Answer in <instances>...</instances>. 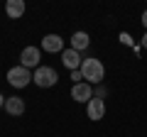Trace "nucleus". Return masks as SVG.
<instances>
[{
	"label": "nucleus",
	"mask_w": 147,
	"mask_h": 137,
	"mask_svg": "<svg viewBox=\"0 0 147 137\" xmlns=\"http://www.w3.org/2000/svg\"><path fill=\"white\" fill-rule=\"evenodd\" d=\"M79 71H81V76H84L86 83H100L103 76H105V66L100 64V59H93V56L84 59Z\"/></svg>",
	"instance_id": "1"
},
{
	"label": "nucleus",
	"mask_w": 147,
	"mask_h": 137,
	"mask_svg": "<svg viewBox=\"0 0 147 137\" xmlns=\"http://www.w3.org/2000/svg\"><path fill=\"white\" fill-rule=\"evenodd\" d=\"M32 81H34V86H39V88H52V86H57L59 74H57V68H52V66H39V68H34Z\"/></svg>",
	"instance_id": "2"
},
{
	"label": "nucleus",
	"mask_w": 147,
	"mask_h": 137,
	"mask_svg": "<svg viewBox=\"0 0 147 137\" xmlns=\"http://www.w3.org/2000/svg\"><path fill=\"white\" fill-rule=\"evenodd\" d=\"M7 81H10L12 88H25V86H30L32 74H30V68H25V66H12L7 71Z\"/></svg>",
	"instance_id": "3"
},
{
	"label": "nucleus",
	"mask_w": 147,
	"mask_h": 137,
	"mask_svg": "<svg viewBox=\"0 0 147 137\" xmlns=\"http://www.w3.org/2000/svg\"><path fill=\"white\" fill-rule=\"evenodd\" d=\"M39 61H42V52L37 47H25L20 54V66L25 68H39Z\"/></svg>",
	"instance_id": "4"
},
{
	"label": "nucleus",
	"mask_w": 147,
	"mask_h": 137,
	"mask_svg": "<svg viewBox=\"0 0 147 137\" xmlns=\"http://www.w3.org/2000/svg\"><path fill=\"white\" fill-rule=\"evenodd\" d=\"M71 98L76 100V103H88V100L93 98V88H91V83H86V81L74 83L71 86Z\"/></svg>",
	"instance_id": "5"
},
{
	"label": "nucleus",
	"mask_w": 147,
	"mask_h": 137,
	"mask_svg": "<svg viewBox=\"0 0 147 137\" xmlns=\"http://www.w3.org/2000/svg\"><path fill=\"white\" fill-rule=\"evenodd\" d=\"M81 61H84V59H81V54L74 52L71 47L61 52V64L69 68V71H79V68H81Z\"/></svg>",
	"instance_id": "6"
},
{
	"label": "nucleus",
	"mask_w": 147,
	"mask_h": 137,
	"mask_svg": "<svg viewBox=\"0 0 147 137\" xmlns=\"http://www.w3.org/2000/svg\"><path fill=\"white\" fill-rule=\"evenodd\" d=\"M86 113H88L91 120H103L105 115V103L100 98H91L88 103H86Z\"/></svg>",
	"instance_id": "7"
},
{
	"label": "nucleus",
	"mask_w": 147,
	"mask_h": 137,
	"mask_svg": "<svg viewBox=\"0 0 147 137\" xmlns=\"http://www.w3.org/2000/svg\"><path fill=\"white\" fill-rule=\"evenodd\" d=\"M42 49L49 52V54L64 52V39L59 37V34H47V37H42Z\"/></svg>",
	"instance_id": "8"
},
{
	"label": "nucleus",
	"mask_w": 147,
	"mask_h": 137,
	"mask_svg": "<svg viewBox=\"0 0 147 137\" xmlns=\"http://www.w3.org/2000/svg\"><path fill=\"white\" fill-rule=\"evenodd\" d=\"M3 108L7 110V115L17 118V115H22V113H25V100L17 98V95H12V98H5V105H3Z\"/></svg>",
	"instance_id": "9"
},
{
	"label": "nucleus",
	"mask_w": 147,
	"mask_h": 137,
	"mask_svg": "<svg viewBox=\"0 0 147 137\" xmlns=\"http://www.w3.org/2000/svg\"><path fill=\"white\" fill-rule=\"evenodd\" d=\"M88 44H91V37L86 34V32H74L71 34V49L74 52H84V49H88Z\"/></svg>",
	"instance_id": "10"
},
{
	"label": "nucleus",
	"mask_w": 147,
	"mask_h": 137,
	"mask_svg": "<svg viewBox=\"0 0 147 137\" xmlns=\"http://www.w3.org/2000/svg\"><path fill=\"white\" fill-rule=\"evenodd\" d=\"M5 12L10 20H17V17L25 15V0H7L5 3Z\"/></svg>",
	"instance_id": "11"
},
{
	"label": "nucleus",
	"mask_w": 147,
	"mask_h": 137,
	"mask_svg": "<svg viewBox=\"0 0 147 137\" xmlns=\"http://www.w3.org/2000/svg\"><path fill=\"white\" fill-rule=\"evenodd\" d=\"M71 81H74V83H81V81H84L81 71H71Z\"/></svg>",
	"instance_id": "12"
},
{
	"label": "nucleus",
	"mask_w": 147,
	"mask_h": 137,
	"mask_svg": "<svg viewBox=\"0 0 147 137\" xmlns=\"http://www.w3.org/2000/svg\"><path fill=\"white\" fill-rule=\"evenodd\" d=\"M142 25H145V30H147V10L142 12Z\"/></svg>",
	"instance_id": "13"
},
{
	"label": "nucleus",
	"mask_w": 147,
	"mask_h": 137,
	"mask_svg": "<svg viewBox=\"0 0 147 137\" xmlns=\"http://www.w3.org/2000/svg\"><path fill=\"white\" fill-rule=\"evenodd\" d=\"M142 47L147 49V32H145V37H142Z\"/></svg>",
	"instance_id": "14"
},
{
	"label": "nucleus",
	"mask_w": 147,
	"mask_h": 137,
	"mask_svg": "<svg viewBox=\"0 0 147 137\" xmlns=\"http://www.w3.org/2000/svg\"><path fill=\"white\" fill-rule=\"evenodd\" d=\"M5 105V95H0V108Z\"/></svg>",
	"instance_id": "15"
}]
</instances>
